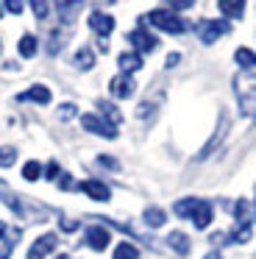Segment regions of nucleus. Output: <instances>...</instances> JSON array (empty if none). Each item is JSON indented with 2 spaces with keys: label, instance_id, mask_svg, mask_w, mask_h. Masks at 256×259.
<instances>
[{
  "label": "nucleus",
  "instance_id": "nucleus-31",
  "mask_svg": "<svg viewBox=\"0 0 256 259\" xmlns=\"http://www.w3.org/2000/svg\"><path fill=\"white\" fill-rule=\"evenodd\" d=\"M31 9H33V14H36V20L48 17V0H31Z\"/></svg>",
  "mask_w": 256,
  "mask_h": 259
},
{
  "label": "nucleus",
  "instance_id": "nucleus-48",
  "mask_svg": "<svg viewBox=\"0 0 256 259\" xmlns=\"http://www.w3.org/2000/svg\"><path fill=\"white\" fill-rule=\"evenodd\" d=\"M0 184H3V181H0Z\"/></svg>",
  "mask_w": 256,
  "mask_h": 259
},
{
  "label": "nucleus",
  "instance_id": "nucleus-8",
  "mask_svg": "<svg viewBox=\"0 0 256 259\" xmlns=\"http://www.w3.org/2000/svg\"><path fill=\"white\" fill-rule=\"evenodd\" d=\"M56 242H59V240H56V234H42V237H39V240L31 245L28 259H42V256H48V253L56 248Z\"/></svg>",
  "mask_w": 256,
  "mask_h": 259
},
{
  "label": "nucleus",
  "instance_id": "nucleus-45",
  "mask_svg": "<svg viewBox=\"0 0 256 259\" xmlns=\"http://www.w3.org/2000/svg\"><path fill=\"white\" fill-rule=\"evenodd\" d=\"M0 53H3V42H0Z\"/></svg>",
  "mask_w": 256,
  "mask_h": 259
},
{
  "label": "nucleus",
  "instance_id": "nucleus-36",
  "mask_svg": "<svg viewBox=\"0 0 256 259\" xmlns=\"http://www.w3.org/2000/svg\"><path fill=\"white\" fill-rule=\"evenodd\" d=\"M78 229V220H70V218H61V231H75Z\"/></svg>",
  "mask_w": 256,
  "mask_h": 259
},
{
  "label": "nucleus",
  "instance_id": "nucleus-43",
  "mask_svg": "<svg viewBox=\"0 0 256 259\" xmlns=\"http://www.w3.org/2000/svg\"><path fill=\"white\" fill-rule=\"evenodd\" d=\"M56 259H70V256H67V253H59V256H56Z\"/></svg>",
  "mask_w": 256,
  "mask_h": 259
},
{
  "label": "nucleus",
  "instance_id": "nucleus-18",
  "mask_svg": "<svg viewBox=\"0 0 256 259\" xmlns=\"http://www.w3.org/2000/svg\"><path fill=\"white\" fill-rule=\"evenodd\" d=\"M142 220H145V226H150V229H159V226H164L167 214H164V209H159V206H148L145 214H142Z\"/></svg>",
  "mask_w": 256,
  "mask_h": 259
},
{
  "label": "nucleus",
  "instance_id": "nucleus-27",
  "mask_svg": "<svg viewBox=\"0 0 256 259\" xmlns=\"http://www.w3.org/2000/svg\"><path fill=\"white\" fill-rule=\"evenodd\" d=\"M14 162H17V148L3 145L0 148V167H11Z\"/></svg>",
  "mask_w": 256,
  "mask_h": 259
},
{
  "label": "nucleus",
  "instance_id": "nucleus-5",
  "mask_svg": "<svg viewBox=\"0 0 256 259\" xmlns=\"http://www.w3.org/2000/svg\"><path fill=\"white\" fill-rule=\"evenodd\" d=\"M128 42H131L139 53H150V51H156V45H159V39H156L153 34H148V28H145V25L134 28L131 34H128Z\"/></svg>",
  "mask_w": 256,
  "mask_h": 259
},
{
  "label": "nucleus",
  "instance_id": "nucleus-9",
  "mask_svg": "<svg viewBox=\"0 0 256 259\" xmlns=\"http://www.w3.org/2000/svg\"><path fill=\"white\" fill-rule=\"evenodd\" d=\"M109 90H111V95L114 98H120V101H125V98H131L134 95V81L128 78V75H114L111 78V84H109Z\"/></svg>",
  "mask_w": 256,
  "mask_h": 259
},
{
  "label": "nucleus",
  "instance_id": "nucleus-15",
  "mask_svg": "<svg viewBox=\"0 0 256 259\" xmlns=\"http://www.w3.org/2000/svg\"><path fill=\"white\" fill-rule=\"evenodd\" d=\"M211 203L209 201H198V209H195V214H192V223H195V229H206V226L211 223Z\"/></svg>",
  "mask_w": 256,
  "mask_h": 259
},
{
  "label": "nucleus",
  "instance_id": "nucleus-44",
  "mask_svg": "<svg viewBox=\"0 0 256 259\" xmlns=\"http://www.w3.org/2000/svg\"><path fill=\"white\" fill-rule=\"evenodd\" d=\"M98 3H103V6H106V3H114V0H98Z\"/></svg>",
  "mask_w": 256,
  "mask_h": 259
},
{
  "label": "nucleus",
  "instance_id": "nucleus-14",
  "mask_svg": "<svg viewBox=\"0 0 256 259\" xmlns=\"http://www.w3.org/2000/svg\"><path fill=\"white\" fill-rule=\"evenodd\" d=\"M17 101H33V103H50V90L48 87H42V84H36V87H31V90H25V92H20L17 95Z\"/></svg>",
  "mask_w": 256,
  "mask_h": 259
},
{
  "label": "nucleus",
  "instance_id": "nucleus-41",
  "mask_svg": "<svg viewBox=\"0 0 256 259\" xmlns=\"http://www.w3.org/2000/svg\"><path fill=\"white\" fill-rule=\"evenodd\" d=\"M9 253H11L9 248H6V251H0V259H9Z\"/></svg>",
  "mask_w": 256,
  "mask_h": 259
},
{
  "label": "nucleus",
  "instance_id": "nucleus-4",
  "mask_svg": "<svg viewBox=\"0 0 256 259\" xmlns=\"http://www.w3.org/2000/svg\"><path fill=\"white\" fill-rule=\"evenodd\" d=\"M81 123L89 134H98V137H103V140H114L117 137V125H111L109 120L98 117V114H83Z\"/></svg>",
  "mask_w": 256,
  "mask_h": 259
},
{
  "label": "nucleus",
  "instance_id": "nucleus-28",
  "mask_svg": "<svg viewBox=\"0 0 256 259\" xmlns=\"http://www.w3.org/2000/svg\"><path fill=\"white\" fill-rule=\"evenodd\" d=\"M98 109L106 114V117H109V123H111V125H117V123H120V112H117V109L111 106L109 101H100V103H98Z\"/></svg>",
  "mask_w": 256,
  "mask_h": 259
},
{
  "label": "nucleus",
  "instance_id": "nucleus-10",
  "mask_svg": "<svg viewBox=\"0 0 256 259\" xmlns=\"http://www.w3.org/2000/svg\"><path fill=\"white\" fill-rule=\"evenodd\" d=\"M83 0H56V12H59V20L61 23H72L75 14L81 12Z\"/></svg>",
  "mask_w": 256,
  "mask_h": 259
},
{
  "label": "nucleus",
  "instance_id": "nucleus-1",
  "mask_svg": "<svg viewBox=\"0 0 256 259\" xmlns=\"http://www.w3.org/2000/svg\"><path fill=\"white\" fill-rule=\"evenodd\" d=\"M234 92H237V101L242 114L256 117V73L242 70V73L234 75Z\"/></svg>",
  "mask_w": 256,
  "mask_h": 259
},
{
  "label": "nucleus",
  "instance_id": "nucleus-24",
  "mask_svg": "<svg viewBox=\"0 0 256 259\" xmlns=\"http://www.w3.org/2000/svg\"><path fill=\"white\" fill-rule=\"evenodd\" d=\"M114 259H139L137 245H131V242H120V245L114 248Z\"/></svg>",
  "mask_w": 256,
  "mask_h": 259
},
{
  "label": "nucleus",
  "instance_id": "nucleus-32",
  "mask_svg": "<svg viewBox=\"0 0 256 259\" xmlns=\"http://www.w3.org/2000/svg\"><path fill=\"white\" fill-rule=\"evenodd\" d=\"M22 9H25V3H22V0H6V12L22 14Z\"/></svg>",
  "mask_w": 256,
  "mask_h": 259
},
{
  "label": "nucleus",
  "instance_id": "nucleus-6",
  "mask_svg": "<svg viewBox=\"0 0 256 259\" xmlns=\"http://www.w3.org/2000/svg\"><path fill=\"white\" fill-rule=\"evenodd\" d=\"M81 190L87 192L92 201H100V203H106L111 198V190L103 184V181H98V179H87V181H81Z\"/></svg>",
  "mask_w": 256,
  "mask_h": 259
},
{
  "label": "nucleus",
  "instance_id": "nucleus-23",
  "mask_svg": "<svg viewBox=\"0 0 256 259\" xmlns=\"http://www.w3.org/2000/svg\"><path fill=\"white\" fill-rule=\"evenodd\" d=\"M250 237H253V229H250V223H239L237 231H231V234H228V242H248Z\"/></svg>",
  "mask_w": 256,
  "mask_h": 259
},
{
  "label": "nucleus",
  "instance_id": "nucleus-20",
  "mask_svg": "<svg viewBox=\"0 0 256 259\" xmlns=\"http://www.w3.org/2000/svg\"><path fill=\"white\" fill-rule=\"evenodd\" d=\"M195 209H198V198H181V201H176L173 212H176L178 218H192Z\"/></svg>",
  "mask_w": 256,
  "mask_h": 259
},
{
  "label": "nucleus",
  "instance_id": "nucleus-46",
  "mask_svg": "<svg viewBox=\"0 0 256 259\" xmlns=\"http://www.w3.org/2000/svg\"><path fill=\"white\" fill-rule=\"evenodd\" d=\"M253 212H256V203H253Z\"/></svg>",
  "mask_w": 256,
  "mask_h": 259
},
{
  "label": "nucleus",
  "instance_id": "nucleus-26",
  "mask_svg": "<svg viewBox=\"0 0 256 259\" xmlns=\"http://www.w3.org/2000/svg\"><path fill=\"white\" fill-rule=\"evenodd\" d=\"M231 212H234V218H237L239 223H250V203L248 201H237Z\"/></svg>",
  "mask_w": 256,
  "mask_h": 259
},
{
  "label": "nucleus",
  "instance_id": "nucleus-34",
  "mask_svg": "<svg viewBox=\"0 0 256 259\" xmlns=\"http://www.w3.org/2000/svg\"><path fill=\"white\" fill-rule=\"evenodd\" d=\"M50 45H48V53H59V48H61V36L59 34H50Z\"/></svg>",
  "mask_w": 256,
  "mask_h": 259
},
{
  "label": "nucleus",
  "instance_id": "nucleus-21",
  "mask_svg": "<svg viewBox=\"0 0 256 259\" xmlns=\"http://www.w3.org/2000/svg\"><path fill=\"white\" fill-rule=\"evenodd\" d=\"M36 45H39L36 36H33V34H25V36L20 39V45H17V48H20V56H22V59H33V56H36V51H39Z\"/></svg>",
  "mask_w": 256,
  "mask_h": 259
},
{
  "label": "nucleus",
  "instance_id": "nucleus-13",
  "mask_svg": "<svg viewBox=\"0 0 256 259\" xmlns=\"http://www.w3.org/2000/svg\"><path fill=\"white\" fill-rule=\"evenodd\" d=\"M226 131H228V117H226V114H223V117H220V123H217V131H215V137H211V140L206 142V148H203V151L198 153V159H206V156H209V153L215 151L217 145H220V140H223V137H226Z\"/></svg>",
  "mask_w": 256,
  "mask_h": 259
},
{
  "label": "nucleus",
  "instance_id": "nucleus-7",
  "mask_svg": "<svg viewBox=\"0 0 256 259\" xmlns=\"http://www.w3.org/2000/svg\"><path fill=\"white\" fill-rule=\"evenodd\" d=\"M89 28L98 36H109L111 31H114V17H109V14H103V12H92L89 14Z\"/></svg>",
  "mask_w": 256,
  "mask_h": 259
},
{
  "label": "nucleus",
  "instance_id": "nucleus-17",
  "mask_svg": "<svg viewBox=\"0 0 256 259\" xmlns=\"http://www.w3.org/2000/svg\"><path fill=\"white\" fill-rule=\"evenodd\" d=\"M217 9H220L226 17L239 20L245 14V0H217Z\"/></svg>",
  "mask_w": 256,
  "mask_h": 259
},
{
  "label": "nucleus",
  "instance_id": "nucleus-12",
  "mask_svg": "<svg viewBox=\"0 0 256 259\" xmlns=\"http://www.w3.org/2000/svg\"><path fill=\"white\" fill-rule=\"evenodd\" d=\"M167 245H170L178 256H187L189 248H192V242H189V237L184 234V231H170V234H167Z\"/></svg>",
  "mask_w": 256,
  "mask_h": 259
},
{
  "label": "nucleus",
  "instance_id": "nucleus-42",
  "mask_svg": "<svg viewBox=\"0 0 256 259\" xmlns=\"http://www.w3.org/2000/svg\"><path fill=\"white\" fill-rule=\"evenodd\" d=\"M3 234H6V223L0 220V237H3Z\"/></svg>",
  "mask_w": 256,
  "mask_h": 259
},
{
  "label": "nucleus",
  "instance_id": "nucleus-3",
  "mask_svg": "<svg viewBox=\"0 0 256 259\" xmlns=\"http://www.w3.org/2000/svg\"><path fill=\"white\" fill-rule=\"evenodd\" d=\"M223 34H228V23H223V20H200L198 23V39L203 45H215L217 36Z\"/></svg>",
  "mask_w": 256,
  "mask_h": 259
},
{
  "label": "nucleus",
  "instance_id": "nucleus-29",
  "mask_svg": "<svg viewBox=\"0 0 256 259\" xmlns=\"http://www.w3.org/2000/svg\"><path fill=\"white\" fill-rule=\"evenodd\" d=\"M39 176H42V164H39V162H28L25 167H22V179H28V181H36Z\"/></svg>",
  "mask_w": 256,
  "mask_h": 259
},
{
  "label": "nucleus",
  "instance_id": "nucleus-47",
  "mask_svg": "<svg viewBox=\"0 0 256 259\" xmlns=\"http://www.w3.org/2000/svg\"><path fill=\"white\" fill-rule=\"evenodd\" d=\"M0 14H3V9H0Z\"/></svg>",
  "mask_w": 256,
  "mask_h": 259
},
{
  "label": "nucleus",
  "instance_id": "nucleus-38",
  "mask_svg": "<svg viewBox=\"0 0 256 259\" xmlns=\"http://www.w3.org/2000/svg\"><path fill=\"white\" fill-rule=\"evenodd\" d=\"M59 187H61V190H72V187H75V181H72V176H61Z\"/></svg>",
  "mask_w": 256,
  "mask_h": 259
},
{
  "label": "nucleus",
  "instance_id": "nucleus-40",
  "mask_svg": "<svg viewBox=\"0 0 256 259\" xmlns=\"http://www.w3.org/2000/svg\"><path fill=\"white\" fill-rule=\"evenodd\" d=\"M203 259H223V256H220V253H217V251H211V253H206Z\"/></svg>",
  "mask_w": 256,
  "mask_h": 259
},
{
  "label": "nucleus",
  "instance_id": "nucleus-30",
  "mask_svg": "<svg viewBox=\"0 0 256 259\" xmlns=\"http://www.w3.org/2000/svg\"><path fill=\"white\" fill-rule=\"evenodd\" d=\"M75 112H78L75 103H61L56 114H59V120H72V117H75Z\"/></svg>",
  "mask_w": 256,
  "mask_h": 259
},
{
  "label": "nucleus",
  "instance_id": "nucleus-37",
  "mask_svg": "<svg viewBox=\"0 0 256 259\" xmlns=\"http://www.w3.org/2000/svg\"><path fill=\"white\" fill-rule=\"evenodd\" d=\"M45 176H48V179H50V181H53V179H56V176H59V164H56V162H50V164H48V167H45Z\"/></svg>",
  "mask_w": 256,
  "mask_h": 259
},
{
  "label": "nucleus",
  "instance_id": "nucleus-2",
  "mask_svg": "<svg viewBox=\"0 0 256 259\" xmlns=\"http://www.w3.org/2000/svg\"><path fill=\"white\" fill-rule=\"evenodd\" d=\"M142 25H153V28L164 31V34H184L187 31V23L176 12H164V9H156V12L145 14Z\"/></svg>",
  "mask_w": 256,
  "mask_h": 259
},
{
  "label": "nucleus",
  "instance_id": "nucleus-22",
  "mask_svg": "<svg viewBox=\"0 0 256 259\" xmlns=\"http://www.w3.org/2000/svg\"><path fill=\"white\" fill-rule=\"evenodd\" d=\"M234 62H237L239 67L250 70V67H256V53H253V51H248V48H239V51L234 53Z\"/></svg>",
  "mask_w": 256,
  "mask_h": 259
},
{
  "label": "nucleus",
  "instance_id": "nucleus-25",
  "mask_svg": "<svg viewBox=\"0 0 256 259\" xmlns=\"http://www.w3.org/2000/svg\"><path fill=\"white\" fill-rule=\"evenodd\" d=\"M0 201H3V203H6V206H9L14 214H20V218L25 214V206H22V201H20L17 195H9V192H0Z\"/></svg>",
  "mask_w": 256,
  "mask_h": 259
},
{
  "label": "nucleus",
  "instance_id": "nucleus-16",
  "mask_svg": "<svg viewBox=\"0 0 256 259\" xmlns=\"http://www.w3.org/2000/svg\"><path fill=\"white\" fill-rule=\"evenodd\" d=\"M117 64H120L122 75H131V73H137V70L142 67V56H139V53H120Z\"/></svg>",
  "mask_w": 256,
  "mask_h": 259
},
{
  "label": "nucleus",
  "instance_id": "nucleus-11",
  "mask_svg": "<svg viewBox=\"0 0 256 259\" xmlns=\"http://www.w3.org/2000/svg\"><path fill=\"white\" fill-rule=\"evenodd\" d=\"M87 245L92 248V251H103V248L109 245V231H106L103 226H89L87 229Z\"/></svg>",
  "mask_w": 256,
  "mask_h": 259
},
{
  "label": "nucleus",
  "instance_id": "nucleus-39",
  "mask_svg": "<svg viewBox=\"0 0 256 259\" xmlns=\"http://www.w3.org/2000/svg\"><path fill=\"white\" fill-rule=\"evenodd\" d=\"M178 62H181V56H178V53H170V56H167V62H164V64H167V70H173V67H176Z\"/></svg>",
  "mask_w": 256,
  "mask_h": 259
},
{
  "label": "nucleus",
  "instance_id": "nucleus-35",
  "mask_svg": "<svg viewBox=\"0 0 256 259\" xmlns=\"http://www.w3.org/2000/svg\"><path fill=\"white\" fill-rule=\"evenodd\" d=\"M167 3H170L173 9H192L195 0H167Z\"/></svg>",
  "mask_w": 256,
  "mask_h": 259
},
{
  "label": "nucleus",
  "instance_id": "nucleus-33",
  "mask_svg": "<svg viewBox=\"0 0 256 259\" xmlns=\"http://www.w3.org/2000/svg\"><path fill=\"white\" fill-rule=\"evenodd\" d=\"M98 162L103 164V167H109V170H117V167H120V164H117V159L106 156V153H100V156H98Z\"/></svg>",
  "mask_w": 256,
  "mask_h": 259
},
{
  "label": "nucleus",
  "instance_id": "nucleus-19",
  "mask_svg": "<svg viewBox=\"0 0 256 259\" xmlns=\"http://www.w3.org/2000/svg\"><path fill=\"white\" fill-rule=\"evenodd\" d=\"M72 64H75L78 70H92V67H95V53H92V48H87V45H83L81 51L75 53Z\"/></svg>",
  "mask_w": 256,
  "mask_h": 259
}]
</instances>
